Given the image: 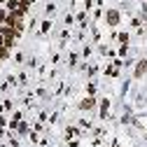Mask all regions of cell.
<instances>
[{"label": "cell", "instance_id": "obj_5", "mask_svg": "<svg viewBox=\"0 0 147 147\" xmlns=\"http://www.w3.org/2000/svg\"><path fill=\"white\" fill-rule=\"evenodd\" d=\"M7 110H12V100L9 98H5L3 103H0V112H7Z\"/></svg>", "mask_w": 147, "mask_h": 147}, {"label": "cell", "instance_id": "obj_9", "mask_svg": "<svg viewBox=\"0 0 147 147\" xmlns=\"http://www.w3.org/2000/svg\"><path fill=\"white\" fill-rule=\"evenodd\" d=\"M5 126H7V119H5V117H0V128H5Z\"/></svg>", "mask_w": 147, "mask_h": 147}, {"label": "cell", "instance_id": "obj_1", "mask_svg": "<svg viewBox=\"0 0 147 147\" xmlns=\"http://www.w3.org/2000/svg\"><path fill=\"white\" fill-rule=\"evenodd\" d=\"M105 21H107V26H119V21H121V14L117 12V9H107V14H105Z\"/></svg>", "mask_w": 147, "mask_h": 147}, {"label": "cell", "instance_id": "obj_6", "mask_svg": "<svg viewBox=\"0 0 147 147\" xmlns=\"http://www.w3.org/2000/svg\"><path fill=\"white\" fill-rule=\"evenodd\" d=\"M86 94H89V96H94V94H96V84H94V82H89V84H86Z\"/></svg>", "mask_w": 147, "mask_h": 147}, {"label": "cell", "instance_id": "obj_4", "mask_svg": "<svg viewBox=\"0 0 147 147\" xmlns=\"http://www.w3.org/2000/svg\"><path fill=\"white\" fill-rule=\"evenodd\" d=\"M107 110H110V98L100 100V117H107Z\"/></svg>", "mask_w": 147, "mask_h": 147}, {"label": "cell", "instance_id": "obj_8", "mask_svg": "<svg viewBox=\"0 0 147 147\" xmlns=\"http://www.w3.org/2000/svg\"><path fill=\"white\" fill-rule=\"evenodd\" d=\"M119 42H121V45H126V42H128V35H126V33H121V35H119Z\"/></svg>", "mask_w": 147, "mask_h": 147}, {"label": "cell", "instance_id": "obj_7", "mask_svg": "<svg viewBox=\"0 0 147 147\" xmlns=\"http://www.w3.org/2000/svg\"><path fill=\"white\" fill-rule=\"evenodd\" d=\"M49 28H51V21H42V24H40V30H42V33H47Z\"/></svg>", "mask_w": 147, "mask_h": 147}, {"label": "cell", "instance_id": "obj_2", "mask_svg": "<svg viewBox=\"0 0 147 147\" xmlns=\"http://www.w3.org/2000/svg\"><path fill=\"white\" fill-rule=\"evenodd\" d=\"M133 75H136V77H142V75H147V61H145V59H142V61L136 65V72H133Z\"/></svg>", "mask_w": 147, "mask_h": 147}, {"label": "cell", "instance_id": "obj_3", "mask_svg": "<svg viewBox=\"0 0 147 147\" xmlns=\"http://www.w3.org/2000/svg\"><path fill=\"white\" fill-rule=\"evenodd\" d=\"M94 105H96V100H94V98H84V100L80 103V110L89 112V110H94Z\"/></svg>", "mask_w": 147, "mask_h": 147}]
</instances>
